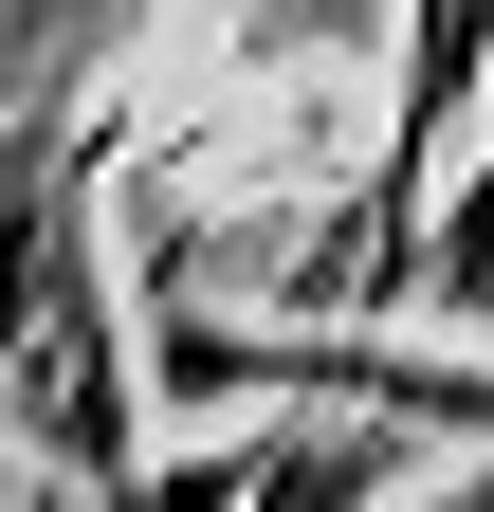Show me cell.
Segmentation results:
<instances>
[{
	"mask_svg": "<svg viewBox=\"0 0 494 512\" xmlns=\"http://www.w3.org/2000/svg\"><path fill=\"white\" fill-rule=\"evenodd\" d=\"M0 458H37V476L147 458V348L92 293V110L0 128Z\"/></svg>",
	"mask_w": 494,
	"mask_h": 512,
	"instance_id": "6da1fadb",
	"label": "cell"
},
{
	"mask_svg": "<svg viewBox=\"0 0 494 512\" xmlns=\"http://www.w3.org/2000/svg\"><path fill=\"white\" fill-rule=\"evenodd\" d=\"M92 512H403V421H366V403H293V421L202 439V458H129Z\"/></svg>",
	"mask_w": 494,
	"mask_h": 512,
	"instance_id": "7a4b0ae2",
	"label": "cell"
},
{
	"mask_svg": "<svg viewBox=\"0 0 494 512\" xmlns=\"http://www.w3.org/2000/svg\"><path fill=\"white\" fill-rule=\"evenodd\" d=\"M183 403H366L403 439H476L494 458V348H165Z\"/></svg>",
	"mask_w": 494,
	"mask_h": 512,
	"instance_id": "3957f363",
	"label": "cell"
},
{
	"mask_svg": "<svg viewBox=\"0 0 494 512\" xmlns=\"http://www.w3.org/2000/svg\"><path fill=\"white\" fill-rule=\"evenodd\" d=\"M494 74V0H403V55H385V147H366V202H385V238L421 220V183H440V128L458 92Z\"/></svg>",
	"mask_w": 494,
	"mask_h": 512,
	"instance_id": "277c9868",
	"label": "cell"
},
{
	"mask_svg": "<svg viewBox=\"0 0 494 512\" xmlns=\"http://www.w3.org/2000/svg\"><path fill=\"white\" fill-rule=\"evenodd\" d=\"M458 311H476V330H494V275H476V293H458Z\"/></svg>",
	"mask_w": 494,
	"mask_h": 512,
	"instance_id": "5b68a950",
	"label": "cell"
}]
</instances>
